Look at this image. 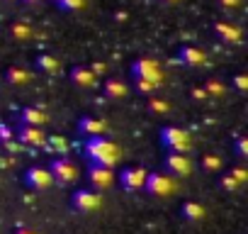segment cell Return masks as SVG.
<instances>
[{"label": "cell", "instance_id": "6da1fadb", "mask_svg": "<svg viewBox=\"0 0 248 234\" xmlns=\"http://www.w3.org/2000/svg\"><path fill=\"white\" fill-rule=\"evenodd\" d=\"M83 154L88 156L90 164L107 166V168H114L119 164V159H122L119 144L107 139V137H88L85 144H83Z\"/></svg>", "mask_w": 248, "mask_h": 234}, {"label": "cell", "instance_id": "7a4b0ae2", "mask_svg": "<svg viewBox=\"0 0 248 234\" xmlns=\"http://www.w3.org/2000/svg\"><path fill=\"white\" fill-rule=\"evenodd\" d=\"M158 139L166 147V151H173V154H190L192 151V137H190V132L183 130V127H178V125L161 127Z\"/></svg>", "mask_w": 248, "mask_h": 234}, {"label": "cell", "instance_id": "3957f363", "mask_svg": "<svg viewBox=\"0 0 248 234\" xmlns=\"http://www.w3.org/2000/svg\"><path fill=\"white\" fill-rule=\"evenodd\" d=\"M129 73H132V81H151V83H158V85L163 81V68L151 56H139L137 61H132Z\"/></svg>", "mask_w": 248, "mask_h": 234}, {"label": "cell", "instance_id": "277c9868", "mask_svg": "<svg viewBox=\"0 0 248 234\" xmlns=\"http://www.w3.org/2000/svg\"><path fill=\"white\" fill-rule=\"evenodd\" d=\"M144 190L154 198H170L175 190H178V183L173 176L168 173H161V171H154V173H146V183H144Z\"/></svg>", "mask_w": 248, "mask_h": 234}, {"label": "cell", "instance_id": "5b68a950", "mask_svg": "<svg viewBox=\"0 0 248 234\" xmlns=\"http://www.w3.org/2000/svg\"><path fill=\"white\" fill-rule=\"evenodd\" d=\"M71 207L76 212H83V215L97 212L102 207V195L97 190H93V188H80V190H76L71 195Z\"/></svg>", "mask_w": 248, "mask_h": 234}, {"label": "cell", "instance_id": "8992f818", "mask_svg": "<svg viewBox=\"0 0 248 234\" xmlns=\"http://www.w3.org/2000/svg\"><path fill=\"white\" fill-rule=\"evenodd\" d=\"M46 168H49L54 183H61V185H68V183H73V181L78 178V168H76V164H73L71 159H66V156H56V159H51V164H49Z\"/></svg>", "mask_w": 248, "mask_h": 234}, {"label": "cell", "instance_id": "52a82bcc", "mask_svg": "<svg viewBox=\"0 0 248 234\" xmlns=\"http://www.w3.org/2000/svg\"><path fill=\"white\" fill-rule=\"evenodd\" d=\"M163 166H166L168 176H173V178H185V176H192V171H195V164L187 154H173V151L166 154Z\"/></svg>", "mask_w": 248, "mask_h": 234}, {"label": "cell", "instance_id": "ba28073f", "mask_svg": "<svg viewBox=\"0 0 248 234\" xmlns=\"http://www.w3.org/2000/svg\"><path fill=\"white\" fill-rule=\"evenodd\" d=\"M146 168L144 166H129V168H124L117 181L124 190H129V193H137V190H144V183H146Z\"/></svg>", "mask_w": 248, "mask_h": 234}, {"label": "cell", "instance_id": "9c48e42d", "mask_svg": "<svg viewBox=\"0 0 248 234\" xmlns=\"http://www.w3.org/2000/svg\"><path fill=\"white\" fill-rule=\"evenodd\" d=\"M175 59H178V64H183V66H187V68H202V66H207V64H209L207 51H204V49H200V47H192V44L180 47Z\"/></svg>", "mask_w": 248, "mask_h": 234}, {"label": "cell", "instance_id": "30bf717a", "mask_svg": "<svg viewBox=\"0 0 248 234\" xmlns=\"http://www.w3.org/2000/svg\"><path fill=\"white\" fill-rule=\"evenodd\" d=\"M51 183H54V178L46 166H30L25 171V185L30 190H46V188H51Z\"/></svg>", "mask_w": 248, "mask_h": 234}, {"label": "cell", "instance_id": "8fae6325", "mask_svg": "<svg viewBox=\"0 0 248 234\" xmlns=\"http://www.w3.org/2000/svg\"><path fill=\"white\" fill-rule=\"evenodd\" d=\"M114 171L112 168H107V166H97V164H90L88 166V181H90V185H93V190H105V188H109L112 183H114Z\"/></svg>", "mask_w": 248, "mask_h": 234}, {"label": "cell", "instance_id": "7c38bea8", "mask_svg": "<svg viewBox=\"0 0 248 234\" xmlns=\"http://www.w3.org/2000/svg\"><path fill=\"white\" fill-rule=\"evenodd\" d=\"M78 132L88 139V137H102L107 132V122L100 120V117H93V115H83L78 120Z\"/></svg>", "mask_w": 248, "mask_h": 234}, {"label": "cell", "instance_id": "4fadbf2b", "mask_svg": "<svg viewBox=\"0 0 248 234\" xmlns=\"http://www.w3.org/2000/svg\"><path fill=\"white\" fill-rule=\"evenodd\" d=\"M17 139L25 147H34V149L46 147V134H44L42 127H25V125H20L17 127Z\"/></svg>", "mask_w": 248, "mask_h": 234}, {"label": "cell", "instance_id": "5bb4252c", "mask_svg": "<svg viewBox=\"0 0 248 234\" xmlns=\"http://www.w3.org/2000/svg\"><path fill=\"white\" fill-rule=\"evenodd\" d=\"M214 34H217V39H221L226 44H241V39H243L241 27L233 22H224V20L214 22Z\"/></svg>", "mask_w": 248, "mask_h": 234}, {"label": "cell", "instance_id": "9a60e30c", "mask_svg": "<svg viewBox=\"0 0 248 234\" xmlns=\"http://www.w3.org/2000/svg\"><path fill=\"white\" fill-rule=\"evenodd\" d=\"M17 122L25 127H44L49 122V115L39 107H22L17 112Z\"/></svg>", "mask_w": 248, "mask_h": 234}, {"label": "cell", "instance_id": "2e32d148", "mask_svg": "<svg viewBox=\"0 0 248 234\" xmlns=\"http://www.w3.org/2000/svg\"><path fill=\"white\" fill-rule=\"evenodd\" d=\"M68 78H71V83L78 85V88H95V83H97V76L90 71V66H83V64L73 66L71 73H68Z\"/></svg>", "mask_w": 248, "mask_h": 234}, {"label": "cell", "instance_id": "e0dca14e", "mask_svg": "<svg viewBox=\"0 0 248 234\" xmlns=\"http://www.w3.org/2000/svg\"><path fill=\"white\" fill-rule=\"evenodd\" d=\"M102 90H105V95L109 100H124L129 95V83L122 81V78H105Z\"/></svg>", "mask_w": 248, "mask_h": 234}, {"label": "cell", "instance_id": "ac0fdd59", "mask_svg": "<svg viewBox=\"0 0 248 234\" xmlns=\"http://www.w3.org/2000/svg\"><path fill=\"white\" fill-rule=\"evenodd\" d=\"M204 215H207V210H204V205L197 202V200H185V202L180 205V217H183L185 222H190V224L202 222Z\"/></svg>", "mask_w": 248, "mask_h": 234}, {"label": "cell", "instance_id": "d6986e66", "mask_svg": "<svg viewBox=\"0 0 248 234\" xmlns=\"http://www.w3.org/2000/svg\"><path fill=\"white\" fill-rule=\"evenodd\" d=\"M5 81L10 83V85H27L30 81H32V71L30 68H25V66H10L8 71H5Z\"/></svg>", "mask_w": 248, "mask_h": 234}, {"label": "cell", "instance_id": "ffe728a7", "mask_svg": "<svg viewBox=\"0 0 248 234\" xmlns=\"http://www.w3.org/2000/svg\"><path fill=\"white\" fill-rule=\"evenodd\" d=\"M34 64H37V68H39L42 73H49V76H54V73H59V71H61L59 59H54L51 54H39V56L34 59Z\"/></svg>", "mask_w": 248, "mask_h": 234}, {"label": "cell", "instance_id": "44dd1931", "mask_svg": "<svg viewBox=\"0 0 248 234\" xmlns=\"http://www.w3.org/2000/svg\"><path fill=\"white\" fill-rule=\"evenodd\" d=\"M202 88H204V93H207V98L212 100V98H224V93H226V85H224V81L221 78H207L204 83H202Z\"/></svg>", "mask_w": 248, "mask_h": 234}, {"label": "cell", "instance_id": "7402d4cb", "mask_svg": "<svg viewBox=\"0 0 248 234\" xmlns=\"http://www.w3.org/2000/svg\"><path fill=\"white\" fill-rule=\"evenodd\" d=\"M10 34L17 39V42H30L34 37V30L27 25V22H13L10 25Z\"/></svg>", "mask_w": 248, "mask_h": 234}, {"label": "cell", "instance_id": "603a6c76", "mask_svg": "<svg viewBox=\"0 0 248 234\" xmlns=\"http://www.w3.org/2000/svg\"><path fill=\"white\" fill-rule=\"evenodd\" d=\"M146 107H149V112H154V115H168V112H170V102H166L163 98H156V95H151V98L146 100Z\"/></svg>", "mask_w": 248, "mask_h": 234}, {"label": "cell", "instance_id": "cb8c5ba5", "mask_svg": "<svg viewBox=\"0 0 248 234\" xmlns=\"http://www.w3.org/2000/svg\"><path fill=\"white\" fill-rule=\"evenodd\" d=\"M221 156H217V154H204L202 156V171H207V173H219L221 171Z\"/></svg>", "mask_w": 248, "mask_h": 234}, {"label": "cell", "instance_id": "d4e9b609", "mask_svg": "<svg viewBox=\"0 0 248 234\" xmlns=\"http://www.w3.org/2000/svg\"><path fill=\"white\" fill-rule=\"evenodd\" d=\"M54 5L66 10V13H78L85 8V0H54Z\"/></svg>", "mask_w": 248, "mask_h": 234}, {"label": "cell", "instance_id": "484cf974", "mask_svg": "<svg viewBox=\"0 0 248 234\" xmlns=\"http://www.w3.org/2000/svg\"><path fill=\"white\" fill-rule=\"evenodd\" d=\"M132 83H134V90L146 95V98H151L158 90V83H151V81H132Z\"/></svg>", "mask_w": 248, "mask_h": 234}, {"label": "cell", "instance_id": "4316f807", "mask_svg": "<svg viewBox=\"0 0 248 234\" xmlns=\"http://www.w3.org/2000/svg\"><path fill=\"white\" fill-rule=\"evenodd\" d=\"M229 176H231L238 185H246V183H248V171H246L243 166H233V168L229 171Z\"/></svg>", "mask_w": 248, "mask_h": 234}, {"label": "cell", "instance_id": "83f0119b", "mask_svg": "<svg viewBox=\"0 0 248 234\" xmlns=\"http://www.w3.org/2000/svg\"><path fill=\"white\" fill-rule=\"evenodd\" d=\"M219 185H221L224 190H229V193H238V190L243 188V185H238V183H236L229 173H226V176H219Z\"/></svg>", "mask_w": 248, "mask_h": 234}, {"label": "cell", "instance_id": "f1b7e54d", "mask_svg": "<svg viewBox=\"0 0 248 234\" xmlns=\"http://www.w3.org/2000/svg\"><path fill=\"white\" fill-rule=\"evenodd\" d=\"M233 151L238 159H248V137H238L233 144Z\"/></svg>", "mask_w": 248, "mask_h": 234}, {"label": "cell", "instance_id": "f546056e", "mask_svg": "<svg viewBox=\"0 0 248 234\" xmlns=\"http://www.w3.org/2000/svg\"><path fill=\"white\" fill-rule=\"evenodd\" d=\"M231 83H233V88H236L238 93H246V90H248V76H246V73H236V76L231 78Z\"/></svg>", "mask_w": 248, "mask_h": 234}, {"label": "cell", "instance_id": "4dcf8cb0", "mask_svg": "<svg viewBox=\"0 0 248 234\" xmlns=\"http://www.w3.org/2000/svg\"><path fill=\"white\" fill-rule=\"evenodd\" d=\"M190 98H192L195 102H207V100H209L202 85H192V88H190Z\"/></svg>", "mask_w": 248, "mask_h": 234}, {"label": "cell", "instance_id": "1f68e13d", "mask_svg": "<svg viewBox=\"0 0 248 234\" xmlns=\"http://www.w3.org/2000/svg\"><path fill=\"white\" fill-rule=\"evenodd\" d=\"M13 137H15V132L10 130V125H3V122H0V144H10Z\"/></svg>", "mask_w": 248, "mask_h": 234}, {"label": "cell", "instance_id": "d6a6232c", "mask_svg": "<svg viewBox=\"0 0 248 234\" xmlns=\"http://www.w3.org/2000/svg\"><path fill=\"white\" fill-rule=\"evenodd\" d=\"M46 144H49L51 149H59V151H63V149H66V142H63V139H59V137H46Z\"/></svg>", "mask_w": 248, "mask_h": 234}, {"label": "cell", "instance_id": "836d02e7", "mask_svg": "<svg viewBox=\"0 0 248 234\" xmlns=\"http://www.w3.org/2000/svg\"><path fill=\"white\" fill-rule=\"evenodd\" d=\"M219 5L224 10H236V8H241V0H219Z\"/></svg>", "mask_w": 248, "mask_h": 234}, {"label": "cell", "instance_id": "e575fe53", "mask_svg": "<svg viewBox=\"0 0 248 234\" xmlns=\"http://www.w3.org/2000/svg\"><path fill=\"white\" fill-rule=\"evenodd\" d=\"M15 234H37V232L30 229V227H20V229H15Z\"/></svg>", "mask_w": 248, "mask_h": 234}, {"label": "cell", "instance_id": "d590c367", "mask_svg": "<svg viewBox=\"0 0 248 234\" xmlns=\"http://www.w3.org/2000/svg\"><path fill=\"white\" fill-rule=\"evenodd\" d=\"M22 3H25V5H39L42 0H22Z\"/></svg>", "mask_w": 248, "mask_h": 234}, {"label": "cell", "instance_id": "8d00e7d4", "mask_svg": "<svg viewBox=\"0 0 248 234\" xmlns=\"http://www.w3.org/2000/svg\"><path fill=\"white\" fill-rule=\"evenodd\" d=\"M161 3H168V5H178L180 0H161Z\"/></svg>", "mask_w": 248, "mask_h": 234}, {"label": "cell", "instance_id": "74e56055", "mask_svg": "<svg viewBox=\"0 0 248 234\" xmlns=\"http://www.w3.org/2000/svg\"><path fill=\"white\" fill-rule=\"evenodd\" d=\"M5 3H15V0H5Z\"/></svg>", "mask_w": 248, "mask_h": 234}]
</instances>
